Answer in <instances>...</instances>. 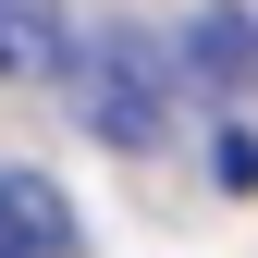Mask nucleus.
<instances>
[{"mask_svg": "<svg viewBox=\"0 0 258 258\" xmlns=\"http://www.w3.org/2000/svg\"><path fill=\"white\" fill-rule=\"evenodd\" d=\"M61 86H74V123H86L99 148H172L184 74H172L148 37H86L74 61H61Z\"/></svg>", "mask_w": 258, "mask_h": 258, "instance_id": "obj_1", "label": "nucleus"}, {"mask_svg": "<svg viewBox=\"0 0 258 258\" xmlns=\"http://www.w3.org/2000/svg\"><path fill=\"white\" fill-rule=\"evenodd\" d=\"M234 25H246V37H258V0H234Z\"/></svg>", "mask_w": 258, "mask_h": 258, "instance_id": "obj_4", "label": "nucleus"}, {"mask_svg": "<svg viewBox=\"0 0 258 258\" xmlns=\"http://www.w3.org/2000/svg\"><path fill=\"white\" fill-rule=\"evenodd\" d=\"M74 61V13L61 0H0V74H61Z\"/></svg>", "mask_w": 258, "mask_h": 258, "instance_id": "obj_3", "label": "nucleus"}, {"mask_svg": "<svg viewBox=\"0 0 258 258\" xmlns=\"http://www.w3.org/2000/svg\"><path fill=\"white\" fill-rule=\"evenodd\" d=\"M0 258H74V197L49 172H0Z\"/></svg>", "mask_w": 258, "mask_h": 258, "instance_id": "obj_2", "label": "nucleus"}]
</instances>
